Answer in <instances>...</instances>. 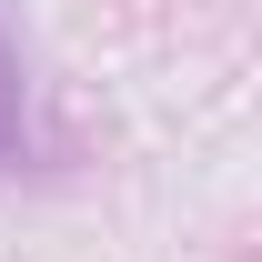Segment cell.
<instances>
[{
  "label": "cell",
  "mask_w": 262,
  "mask_h": 262,
  "mask_svg": "<svg viewBox=\"0 0 262 262\" xmlns=\"http://www.w3.org/2000/svg\"><path fill=\"white\" fill-rule=\"evenodd\" d=\"M20 151V81H10V61H0V162Z\"/></svg>",
  "instance_id": "6da1fadb"
}]
</instances>
